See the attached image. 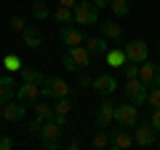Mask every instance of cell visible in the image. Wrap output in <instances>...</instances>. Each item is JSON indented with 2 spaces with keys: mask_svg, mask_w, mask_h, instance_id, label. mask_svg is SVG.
<instances>
[{
  "mask_svg": "<svg viewBox=\"0 0 160 150\" xmlns=\"http://www.w3.org/2000/svg\"><path fill=\"white\" fill-rule=\"evenodd\" d=\"M69 107H72L69 97H64V99H56V104H53V113H56V115H69Z\"/></svg>",
  "mask_w": 160,
  "mask_h": 150,
  "instance_id": "4316f807",
  "label": "cell"
},
{
  "mask_svg": "<svg viewBox=\"0 0 160 150\" xmlns=\"http://www.w3.org/2000/svg\"><path fill=\"white\" fill-rule=\"evenodd\" d=\"M40 97L46 99H64L69 97V83H64L62 78H43V83H40Z\"/></svg>",
  "mask_w": 160,
  "mask_h": 150,
  "instance_id": "3957f363",
  "label": "cell"
},
{
  "mask_svg": "<svg viewBox=\"0 0 160 150\" xmlns=\"http://www.w3.org/2000/svg\"><path fill=\"white\" fill-rule=\"evenodd\" d=\"M139 81H142L147 88L160 86V64L149 62V59H147L144 64H139Z\"/></svg>",
  "mask_w": 160,
  "mask_h": 150,
  "instance_id": "ba28073f",
  "label": "cell"
},
{
  "mask_svg": "<svg viewBox=\"0 0 160 150\" xmlns=\"http://www.w3.org/2000/svg\"><path fill=\"white\" fill-rule=\"evenodd\" d=\"M104 62H107L112 70H120V67H126V64H128V59H126V51H123V46H120V43L109 46V51L104 54Z\"/></svg>",
  "mask_w": 160,
  "mask_h": 150,
  "instance_id": "7c38bea8",
  "label": "cell"
},
{
  "mask_svg": "<svg viewBox=\"0 0 160 150\" xmlns=\"http://www.w3.org/2000/svg\"><path fill=\"white\" fill-rule=\"evenodd\" d=\"M93 6H96V8H107L109 0H93Z\"/></svg>",
  "mask_w": 160,
  "mask_h": 150,
  "instance_id": "74e56055",
  "label": "cell"
},
{
  "mask_svg": "<svg viewBox=\"0 0 160 150\" xmlns=\"http://www.w3.org/2000/svg\"><path fill=\"white\" fill-rule=\"evenodd\" d=\"M53 22H59V24H72V22H75V19H72V8L59 6L56 11H53Z\"/></svg>",
  "mask_w": 160,
  "mask_h": 150,
  "instance_id": "d4e9b609",
  "label": "cell"
},
{
  "mask_svg": "<svg viewBox=\"0 0 160 150\" xmlns=\"http://www.w3.org/2000/svg\"><path fill=\"white\" fill-rule=\"evenodd\" d=\"M149 123H152L155 134H160V107H158V110H152V118H149Z\"/></svg>",
  "mask_w": 160,
  "mask_h": 150,
  "instance_id": "1f68e13d",
  "label": "cell"
},
{
  "mask_svg": "<svg viewBox=\"0 0 160 150\" xmlns=\"http://www.w3.org/2000/svg\"><path fill=\"white\" fill-rule=\"evenodd\" d=\"M147 104L152 110L160 107V86H155V88H149V91H147Z\"/></svg>",
  "mask_w": 160,
  "mask_h": 150,
  "instance_id": "83f0119b",
  "label": "cell"
},
{
  "mask_svg": "<svg viewBox=\"0 0 160 150\" xmlns=\"http://www.w3.org/2000/svg\"><path fill=\"white\" fill-rule=\"evenodd\" d=\"M32 16L38 19V22H43V19L51 16V11H48V6H46V0H35V3H32Z\"/></svg>",
  "mask_w": 160,
  "mask_h": 150,
  "instance_id": "cb8c5ba5",
  "label": "cell"
},
{
  "mask_svg": "<svg viewBox=\"0 0 160 150\" xmlns=\"http://www.w3.org/2000/svg\"><path fill=\"white\" fill-rule=\"evenodd\" d=\"M109 139H112V145L120 147V150H128L133 145V137L126 131V129H112V131H109Z\"/></svg>",
  "mask_w": 160,
  "mask_h": 150,
  "instance_id": "ac0fdd59",
  "label": "cell"
},
{
  "mask_svg": "<svg viewBox=\"0 0 160 150\" xmlns=\"http://www.w3.org/2000/svg\"><path fill=\"white\" fill-rule=\"evenodd\" d=\"M93 88H96L102 97H109V94L118 88V78H115V75H109V72L96 75V78H93Z\"/></svg>",
  "mask_w": 160,
  "mask_h": 150,
  "instance_id": "5bb4252c",
  "label": "cell"
},
{
  "mask_svg": "<svg viewBox=\"0 0 160 150\" xmlns=\"http://www.w3.org/2000/svg\"><path fill=\"white\" fill-rule=\"evenodd\" d=\"M155 129H152V123L149 121H142V123H136L133 126V142L136 145H144V147H149V145L155 142Z\"/></svg>",
  "mask_w": 160,
  "mask_h": 150,
  "instance_id": "30bf717a",
  "label": "cell"
},
{
  "mask_svg": "<svg viewBox=\"0 0 160 150\" xmlns=\"http://www.w3.org/2000/svg\"><path fill=\"white\" fill-rule=\"evenodd\" d=\"M16 81H13L11 75H6V78H0V104L11 102L13 97H16Z\"/></svg>",
  "mask_w": 160,
  "mask_h": 150,
  "instance_id": "e0dca14e",
  "label": "cell"
},
{
  "mask_svg": "<svg viewBox=\"0 0 160 150\" xmlns=\"http://www.w3.org/2000/svg\"><path fill=\"white\" fill-rule=\"evenodd\" d=\"M91 150H96V147H91Z\"/></svg>",
  "mask_w": 160,
  "mask_h": 150,
  "instance_id": "b9f144b4",
  "label": "cell"
},
{
  "mask_svg": "<svg viewBox=\"0 0 160 150\" xmlns=\"http://www.w3.org/2000/svg\"><path fill=\"white\" fill-rule=\"evenodd\" d=\"M123 51H126V59L131 64H144L147 62V56H149V48H147V43L144 40H128L126 46H123Z\"/></svg>",
  "mask_w": 160,
  "mask_h": 150,
  "instance_id": "52a82bcc",
  "label": "cell"
},
{
  "mask_svg": "<svg viewBox=\"0 0 160 150\" xmlns=\"http://www.w3.org/2000/svg\"><path fill=\"white\" fill-rule=\"evenodd\" d=\"M86 86H93V78L91 75H80V88H86Z\"/></svg>",
  "mask_w": 160,
  "mask_h": 150,
  "instance_id": "e575fe53",
  "label": "cell"
},
{
  "mask_svg": "<svg viewBox=\"0 0 160 150\" xmlns=\"http://www.w3.org/2000/svg\"><path fill=\"white\" fill-rule=\"evenodd\" d=\"M8 27L13 29V32H24V27H27V19L24 16H11V24Z\"/></svg>",
  "mask_w": 160,
  "mask_h": 150,
  "instance_id": "f546056e",
  "label": "cell"
},
{
  "mask_svg": "<svg viewBox=\"0 0 160 150\" xmlns=\"http://www.w3.org/2000/svg\"><path fill=\"white\" fill-rule=\"evenodd\" d=\"M112 121H115V104L109 102V99H104V102L99 104V110H96V126L107 129Z\"/></svg>",
  "mask_w": 160,
  "mask_h": 150,
  "instance_id": "2e32d148",
  "label": "cell"
},
{
  "mask_svg": "<svg viewBox=\"0 0 160 150\" xmlns=\"http://www.w3.org/2000/svg\"><path fill=\"white\" fill-rule=\"evenodd\" d=\"M115 123L120 129H133L139 123V107L131 102H123V104H115Z\"/></svg>",
  "mask_w": 160,
  "mask_h": 150,
  "instance_id": "277c9868",
  "label": "cell"
},
{
  "mask_svg": "<svg viewBox=\"0 0 160 150\" xmlns=\"http://www.w3.org/2000/svg\"><path fill=\"white\" fill-rule=\"evenodd\" d=\"M22 38H24V46H29V48H38L40 43H43V32H40L35 24H27V27H24Z\"/></svg>",
  "mask_w": 160,
  "mask_h": 150,
  "instance_id": "ffe728a7",
  "label": "cell"
},
{
  "mask_svg": "<svg viewBox=\"0 0 160 150\" xmlns=\"http://www.w3.org/2000/svg\"><path fill=\"white\" fill-rule=\"evenodd\" d=\"M91 59L93 56L86 51V46H72V48L64 51L62 64H64V70H69V72H80V70H88V67H91Z\"/></svg>",
  "mask_w": 160,
  "mask_h": 150,
  "instance_id": "6da1fadb",
  "label": "cell"
},
{
  "mask_svg": "<svg viewBox=\"0 0 160 150\" xmlns=\"http://www.w3.org/2000/svg\"><path fill=\"white\" fill-rule=\"evenodd\" d=\"M109 150H120V147H115V145H112V147H109Z\"/></svg>",
  "mask_w": 160,
  "mask_h": 150,
  "instance_id": "60d3db41",
  "label": "cell"
},
{
  "mask_svg": "<svg viewBox=\"0 0 160 150\" xmlns=\"http://www.w3.org/2000/svg\"><path fill=\"white\" fill-rule=\"evenodd\" d=\"M109 8H112L115 16H128V0H109Z\"/></svg>",
  "mask_w": 160,
  "mask_h": 150,
  "instance_id": "484cf974",
  "label": "cell"
},
{
  "mask_svg": "<svg viewBox=\"0 0 160 150\" xmlns=\"http://www.w3.org/2000/svg\"><path fill=\"white\" fill-rule=\"evenodd\" d=\"M38 97H40V83H22L16 88V99L22 104H27V107L38 102Z\"/></svg>",
  "mask_w": 160,
  "mask_h": 150,
  "instance_id": "8fae6325",
  "label": "cell"
},
{
  "mask_svg": "<svg viewBox=\"0 0 160 150\" xmlns=\"http://www.w3.org/2000/svg\"><path fill=\"white\" fill-rule=\"evenodd\" d=\"M107 145H109V134L96 131V137H93V147H96V150H107Z\"/></svg>",
  "mask_w": 160,
  "mask_h": 150,
  "instance_id": "f1b7e54d",
  "label": "cell"
},
{
  "mask_svg": "<svg viewBox=\"0 0 160 150\" xmlns=\"http://www.w3.org/2000/svg\"><path fill=\"white\" fill-rule=\"evenodd\" d=\"M128 150H131V147H128Z\"/></svg>",
  "mask_w": 160,
  "mask_h": 150,
  "instance_id": "7bdbcfd3",
  "label": "cell"
},
{
  "mask_svg": "<svg viewBox=\"0 0 160 150\" xmlns=\"http://www.w3.org/2000/svg\"><path fill=\"white\" fill-rule=\"evenodd\" d=\"M123 75H126V81H133V78H139V64H131V62H128L126 67H123Z\"/></svg>",
  "mask_w": 160,
  "mask_h": 150,
  "instance_id": "4dcf8cb0",
  "label": "cell"
},
{
  "mask_svg": "<svg viewBox=\"0 0 160 150\" xmlns=\"http://www.w3.org/2000/svg\"><path fill=\"white\" fill-rule=\"evenodd\" d=\"M67 150H80V145H78V142H72V145H69Z\"/></svg>",
  "mask_w": 160,
  "mask_h": 150,
  "instance_id": "f35d334b",
  "label": "cell"
},
{
  "mask_svg": "<svg viewBox=\"0 0 160 150\" xmlns=\"http://www.w3.org/2000/svg\"><path fill=\"white\" fill-rule=\"evenodd\" d=\"M19 75H22V83H43V78H46V75L40 72V70H35V67H22Z\"/></svg>",
  "mask_w": 160,
  "mask_h": 150,
  "instance_id": "44dd1931",
  "label": "cell"
},
{
  "mask_svg": "<svg viewBox=\"0 0 160 150\" xmlns=\"http://www.w3.org/2000/svg\"><path fill=\"white\" fill-rule=\"evenodd\" d=\"M147 91L149 88L144 86L139 78H133V81H126V86H123V94H126V102L136 104V107H142L144 102H147Z\"/></svg>",
  "mask_w": 160,
  "mask_h": 150,
  "instance_id": "5b68a950",
  "label": "cell"
},
{
  "mask_svg": "<svg viewBox=\"0 0 160 150\" xmlns=\"http://www.w3.org/2000/svg\"><path fill=\"white\" fill-rule=\"evenodd\" d=\"M51 121H53V123H59V126L64 129V123H67V115H56V113H53V115H51Z\"/></svg>",
  "mask_w": 160,
  "mask_h": 150,
  "instance_id": "d590c367",
  "label": "cell"
},
{
  "mask_svg": "<svg viewBox=\"0 0 160 150\" xmlns=\"http://www.w3.org/2000/svg\"><path fill=\"white\" fill-rule=\"evenodd\" d=\"M40 129H43V121H38V118H35V121L29 123V134H32V137H40Z\"/></svg>",
  "mask_w": 160,
  "mask_h": 150,
  "instance_id": "d6a6232c",
  "label": "cell"
},
{
  "mask_svg": "<svg viewBox=\"0 0 160 150\" xmlns=\"http://www.w3.org/2000/svg\"><path fill=\"white\" fill-rule=\"evenodd\" d=\"M72 19L80 24V27L99 24V8L93 6V0H78V6L72 8Z\"/></svg>",
  "mask_w": 160,
  "mask_h": 150,
  "instance_id": "7a4b0ae2",
  "label": "cell"
},
{
  "mask_svg": "<svg viewBox=\"0 0 160 150\" xmlns=\"http://www.w3.org/2000/svg\"><path fill=\"white\" fill-rule=\"evenodd\" d=\"M24 113H27V104H22L16 99V102H6L3 104V121H11V123H16V121H22L24 118Z\"/></svg>",
  "mask_w": 160,
  "mask_h": 150,
  "instance_id": "4fadbf2b",
  "label": "cell"
},
{
  "mask_svg": "<svg viewBox=\"0 0 160 150\" xmlns=\"http://www.w3.org/2000/svg\"><path fill=\"white\" fill-rule=\"evenodd\" d=\"M0 121H3V104H0Z\"/></svg>",
  "mask_w": 160,
  "mask_h": 150,
  "instance_id": "ab89813d",
  "label": "cell"
},
{
  "mask_svg": "<svg viewBox=\"0 0 160 150\" xmlns=\"http://www.w3.org/2000/svg\"><path fill=\"white\" fill-rule=\"evenodd\" d=\"M99 24H102V38L115 40V43L123 40V27H120L118 22H99Z\"/></svg>",
  "mask_w": 160,
  "mask_h": 150,
  "instance_id": "d6986e66",
  "label": "cell"
},
{
  "mask_svg": "<svg viewBox=\"0 0 160 150\" xmlns=\"http://www.w3.org/2000/svg\"><path fill=\"white\" fill-rule=\"evenodd\" d=\"M3 67L8 70V72H19V70L24 67L22 56H16V54H8V56H3Z\"/></svg>",
  "mask_w": 160,
  "mask_h": 150,
  "instance_id": "603a6c76",
  "label": "cell"
},
{
  "mask_svg": "<svg viewBox=\"0 0 160 150\" xmlns=\"http://www.w3.org/2000/svg\"><path fill=\"white\" fill-rule=\"evenodd\" d=\"M35 107V118H38V121H51V115H53V104H48V102H35L32 104Z\"/></svg>",
  "mask_w": 160,
  "mask_h": 150,
  "instance_id": "7402d4cb",
  "label": "cell"
},
{
  "mask_svg": "<svg viewBox=\"0 0 160 150\" xmlns=\"http://www.w3.org/2000/svg\"><path fill=\"white\" fill-rule=\"evenodd\" d=\"M0 150H13V139L11 137H0Z\"/></svg>",
  "mask_w": 160,
  "mask_h": 150,
  "instance_id": "836d02e7",
  "label": "cell"
},
{
  "mask_svg": "<svg viewBox=\"0 0 160 150\" xmlns=\"http://www.w3.org/2000/svg\"><path fill=\"white\" fill-rule=\"evenodd\" d=\"M59 38H62V43H64L67 48H72V46H83V43H86L83 27H75V24H62V29H59Z\"/></svg>",
  "mask_w": 160,
  "mask_h": 150,
  "instance_id": "9c48e42d",
  "label": "cell"
},
{
  "mask_svg": "<svg viewBox=\"0 0 160 150\" xmlns=\"http://www.w3.org/2000/svg\"><path fill=\"white\" fill-rule=\"evenodd\" d=\"M59 139H62V126L53 121H46L40 129V142L46 150H59Z\"/></svg>",
  "mask_w": 160,
  "mask_h": 150,
  "instance_id": "8992f818",
  "label": "cell"
},
{
  "mask_svg": "<svg viewBox=\"0 0 160 150\" xmlns=\"http://www.w3.org/2000/svg\"><path fill=\"white\" fill-rule=\"evenodd\" d=\"M86 51L91 54V56H102L104 59V54L109 51V43H107V38H102V35H93V38H86Z\"/></svg>",
  "mask_w": 160,
  "mask_h": 150,
  "instance_id": "9a60e30c",
  "label": "cell"
},
{
  "mask_svg": "<svg viewBox=\"0 0 160 150\" xmlns=\"http://www.w3.org/2000/svg\"><path fill=\"white\" fill-rule=\"evenodd\" d=\"M59 6H64V8H75V6H78V0H59Z\"/></svg>",
  "mask_w": 160,
  "mask_h": 150,
  "instance_id": "8d00e7d4",
  "label": "cell"
}]
</instances>
